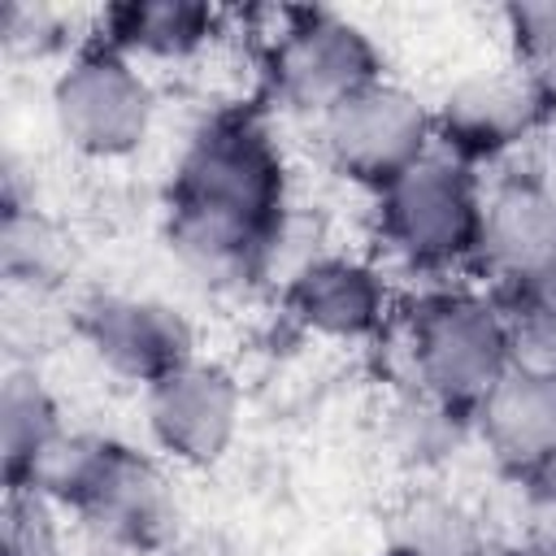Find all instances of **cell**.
I'll list each match as a JSON object with an SVG mask.
<instances>
[{
    "mask_svg": "<svg viewBox=\"0 0 556 556\" xmlns=\"http://www.w3.org/2000/svg\"><path fill=\"white\" fill-rule=\"evenodd\" d=\"M65 417L56 395L35 369H9L0 382V465L4 486L30 482L43 452L65 434Z\"/></svg>",
    "mask_w": 556,
    "mask_h": 556,
    "instance_id": "15",
    "label": "cell"
},
{
    "mask_svg": "<svg viewBox=\"0 0 556 556\" xmlns=\"http://www.w3.org/2000/svg\"><path fill=\"white\" fill-rule=\"evenodd\" d=\"M395 543H408L426 556H478L482 521L456 495H413L400 513Z\"/></svg>",
    "mask_w": 556,
    "mask_h": 556,
    "instance_id": "16",
    "label": "cell"
},
{
    "mask_svg": "<svg viewBox=\"0 0 556 556\" xmlns=\"http://www.w3.org/2000/svg\"><path fill=\"white\" fill-rule=\"evenodd\" d=\"M378 78L387 74L374 35L334 9H282L261 48L265 96L313 122Z\"/></svg>",
    "mask_w": 556,
    "mask_h": 556,
    "instance_id": "5",
    "label": "cell"
},
{
    "mask_svg": "<svg viewBox=\"0 0 556 556\" xmlns=\"http://www.w3.org/2000/svg\"><path fill=\"white\" fill-rule=\"evenodd\" d=\"M65 517L39 486H4L0 556H65Z\"/></svg>",
    "mask_w": 556,
    "mask_h": 556,
    "instance_id": "19",
    "label": "cell"
},
{
    "mask_svg": "<svg viewBox=\"0 0 556 556\" xmlns=\"http://www.w3.org/2000/svg\"><path fill=\"white\" fill-rule=\"evenodd\" d=\"M291 169L256 109H217L182 143L165 187V239L213 291L256 287L287 235Z\"/></svg>",
    "mask_w": 556,
    "mask_h": 556,
    "instance_id": "1",
    "label": "cell"
},
{
    "mask_svg": "<svg viewBox=\"0 0 556 556\" xmlns=\"http://www.w3.org/2000/svg\"><path fill=\"white\" fill-rule=\"evenodd\" d=\"M78 339L104 374L143 391L195 356L187 313L148 291H91L78 304Z\"/></svg>",
    "mask_w": 556,
    "mask_h": 556,
    "instance_id": "9",
    "label": "cell"
},
{
    "mask_svg": "<svg viewBox=\"0 0 556 556\" xmlns=\"http://www.w3.org/2000/svg\"><path fill=\"white\" fill-rule=\"evenodd\" d=\"M521 361L556 369V313H513Z\"/></svg>",
    "mask_w": 556,
    "mask_h": 556,
    "instance_id": "21",
    "label": "cell"
},
{
    "mask_svg": "<svg viewBox=\"0 0 556 556\" xmlns=\"http://www.w3.org/2000/svg\"><path fill=\"white\" fill-rule=\"evenodd\" d=\"M460 434H473L469 417L443 408L439 400H430V395H421L413 387L391 408V443H395V452L408 465H434V460H443L460 443Z\"/></svg>",
    "mask_w": 556,
    "mask_h": 556,
    "instance_id": "17",
    "label": "cell"
},
{
    "mask_svg": "<svg viewBox=\"0 0 556 556\" xmlns=\"http://www.w3.org/2000/svg\"><path fill=\"white\" fill-rule=\"evenodd\" d=\"M222 9L200 0H122L100 13V35L135 61H187L222 35Z\"/></svg>",
    "mask_w": 556,
    "mask_h": 556,
    "instance_id": "14",
    "label": "cell"
},
{
    "mask_svg": "<svg viewBox=\"0 0 556 556\" xmlns=\"http://www.w3.org/2000/svg\"><path fill=\"white\" fill-rule=\"evenodd\" d=\"M556 126L552 100L517 70H478L447 87V96L434 109V143L452 156L482 165H508L517 161L543 130Z\"/></svg>",
    "mask_w": 556,
    "mask_h": 556,
    "instance_id": "8",
    "label": "cell"
},
{
    "mask_svg": "<svg viewBox=\"0 0 556 556\" xmlns=\"http://www.w3.org/2000/svg\"><path fill=\"white\" fill-rule=\"evenodd\" d=\"M143 426L169 465L208 469L243 430V387L222 361L191 356L143 391Z\"/></svg>",
    "mask_w": 556,
    "mask_h": 556,
    "instance_id": "10",
    "label": "cell"
},
{
    "mask_svg": "<svg viewBox=\"0 0 556 556\" xmlns=\"http://www.w3.org/2000/svg\"><path fill=\"white\" fill-rule=\"evenodd\" d=\"M552 252H556V200L539 187V178L521 161L500 165V174L486 182L473 269L486 278L491 291L508 295L521 282H530Z\"/></svg>",
    "mask_w": 556,
    "mask_h": 556,
    "instance_id": "12",
    "label": "cell"
},
{
    "mask_svg": "<svg viewBox=\"0 0 556 556\" xmlns=\"http://www.w3.org/2000/svg\"><path fill=\"white\" fill-rule=\"evenodd\" d=\"M378 556H426V552H417V547H408V543H395V539H391Z\"/></svg>",
    "mask_w": 556,
    "mask_h": 556,
    "instance_id": "26",
    "label": "cell"
},
{
    "mask_svg": "<svg viewBox=\"0 0 556 556\" xmlns=\"http://www.w3.org/2000/svg\"><path fill=\"white\" fill-rule=\"evenodd\" d=\"M326 165L365 187L382 191L413 161L434 148V109L395 78H378L317 122Z\"/></svg>",
    "mask_w": 556,
    "mask_h": 556,
    "instance_id": "7",
    "label": "cell"
},
{
    "mask_svg": "<svg viewBox=\"0 0 556 556\" xmlns=\"http://www.w3.org/2000/svg\"><path fill=\"white\" fill-rule=\"evenodd\" d=\"M109 556H165L178 539V491L161 452L100 430H65L30 482Z\"/></svg>",
    "mask_w": 556,
    "mask_h": 556,
    "instance_id": "2",
    "label": "cell"
},
{
    "mask_svg": "<svg viewBox=\"0 0 556 556\" xmlns=\"http://www.w3.org/2000/svg\"><path fill=\"white\" fill-rule=\"evenodd\" d=\"M521 486H526V495H530L534 508H543L547 517H556V452H547V456L521 478Z\"/></svg>",
    "mask_w": 556,
    "mask_h": 556,
    "instance_id": "24",
    "label": "cell"
},
{
    "mask_svg": "<svg viewBox=\"0 0 556 556\" xmlns=\"http://www.w3.org/2000/svg\"><path fill=\"white\" fill-rule=\"evenodd\" d=\"M56 135L91 156L117 161L148 143L156 126V91L135 56L117 52L104 39H87L56 70L48 91Z\"/></svg>",
    "mask_w": 556,
    "mask_h": 556,
    "instance_id": "6",
    "label": "cell"
},
{
    "mask_svg": "<svg viewBox=\"0 0 556 556\" xmlns=\"http://www.w3.org/2000/svg\"><path fill=\"white\" fill-rule=\"evenodd\" d=\"M469 426L486 456L521 482L547 452H556V369L517 361L473 408Z\"/></svg>",
    "mask_w": 556,
    "mask_h": 556,
    "instance_id": "13",
    "label": "cell"
},
{
    "mask_svg": "<svg viewBox=\"0 0 556 556\" xmlns=\"http://www.w3.org/2000/svg\"><path fill=\"white\" fill-rule=\"evenodd\" d=\"M504 26H508V39H513V65L556 109V0L508 4Z\"/></svg>",
    "mask_w": 556,
    "mask_h": 556,
    "instance_id": "20",
    "label": "cell"
},
{
    "mask_svg": "<svg viewBox=\"0 0 556 556\" xmlns=\"http://www.w3.org/2000/svg\"><path fill=\"white\" fill-rule=\"evenodd\" d=\"M165 556H243L239 547H222V543H187V547H169Z\"/></svg>",
    "mask_w": 556,
    "mask_h": 556,
    "instance_id": "25",
    "label": "cell"
},
{
    "mask_svg": "<svg viewBox=\"0 0 556 556\" xmlns=\"http://www.w3.org/2000/svg\"><path fill=\"white\" fill-rule=\"evenodd\" d=\"M504 304L513 313H556V252L547 256V265L530 282H521L517 291H508Z\"/></svg>",
    "mask_w": 556,
    "mask_h": 556,
    "instance_id": "22",
    "label": "cell"
},
{
    "mask_svg": "<svg viewBox=\"0 0 556 556\" xmlns=\"http://www.w3.org/2000/svg\"><path fill=\"white\" fill-rule=\"evenodd\" d=\"M400 326L408 387L460 417H473L486 391L521 361L513 308L491 287H430L404 308Z\"/></svg>",
    "mask_w": 556,
    "mask_h": 556,
    "instance_id": "3",
    "label": "cell"
},
{
    "mask_svg": "<svg viewBox=\"0 0 556 556\" xmlns=\"http://www.w3.org/2000/svg\"><path fill=\"white\" fill-rule=\"evenodd\" d=\"M282 313L317 339L365 343L395 317V291L382 265L352 252H313L282 282Z\"/></svg>",
    "mask_w": 556,
    "mask_h": 556,
    "instance_id": "11",
    "label": "cell"
},
{
    "mask_svg": "<svg viewBox=\"0 0 556 556\" xmlns=\"http://www.w3.org/2000/svg\"><path fill=\"white\" fill-rule=\"evenodd\" d=\"M517 161H521V165L539 178V187L556 200V126H552V130H543V135H539V139H534Z\"/></svg>",
    "mask_w": 556,
    "mask_h": 556,
    "instance_id": "23",
    "label": "cell"
},
{
    "mask_svg": "<svg viewBox=\"0 0 556 556\" xmlns=\"http://www.w3.org/2000/svg\"><path fill=\"white\" fill-rule=\"evenodd\" d=\"M482 200L486 178L434 143L400 178L374 191V235L382 252L413 274H452L460 265L473 269Z\"/></svg>",
    "mask_w": 556,
    "mask_h": 556,
    "instance_id": "4",
    "label": "cell"
},
{
    "mask_svg": "<svg viewBox=\"0 0 556 556\" xmlns=\"http://www.w3.org/2000/svg\"><path fill=\"white\" fill-rule=\"evenodd\" d=\"M0 256H4V274L13 282L39 287L52 282L61 269V239L48 226V217L35 213V204L4 195V217H0Z\"/></svg>",
    "mask_w": 556,
    "mask_h": 556,
    "instance_id": "18",
    "label": "cell"
}]
</instances>
